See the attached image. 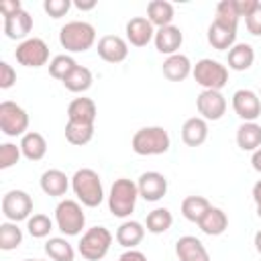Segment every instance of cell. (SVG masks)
I'll return each instance as SVG.
<instances>
[{"label":"cell","instance_id":"16","mask_svg":"<svg viewBox=\"0 0 261 261\" xmlns=\"http://www.w3.org/2000/svg\"><path fill=\"white\" fill-rule=\"evenodd\" d=\"M126 43L133 47H147L153 39H155V27L149 22L147 16H133L126 27Z\"/></svg>","mask_w":261,"mask_h":261},{"label":"cell","instance_id":"4","mask_svg":"<svg viewBox=\"0 0 261 261\" xmlns=\"http://www.w3.org/2000/svg\"><path fill=\"white\" fill-rule=\"evenodd\" d=\"M139 198V188L133 179L128 177H118L110 186L108 192V210L116 218H128L135 212Z\"/></svg>","mask_w":261,"mask_h":261},{"label":"cell","instance_id":"2","mask_svg":"<svg viewBox=\"0 0 261 261\" xmlns=\"http://www.w3.org/2000/svg\"><path fill=\"white\" fill-rule=\"evenodd\" d=\"M96 43V29L86 20H69L59 29V45L69 53H84Z\"/></svg>","mask_w":261,"mask_h":261},{"label":"cell","instance_id":"34","mask_svg":"<svg viewBox=\"0 0 261 261\" xmlns=\"http://www.w3.org/2000/svg\"><path fill=\"white\" fill-rule=\"evenodd\" d=\"M94 137V124H82V122H69L65 124V139L69 145L84 147Z\"/></svg>","mask_w":261,"mask_h":261},{"label":"cell","instance_id":"39","mask_svg":"<svg viewBox=\"0 0 261 261\" xmlns=\"http://www.w3.org/2000/svg\"><path fill=\"white\" fill-rule=\"evenodd\" d=\"M71 8V0H45L43 2V10L51 16V18H61L69 12Z\"/></svg>","mask_w":261,"mask_h":261},{"label":"cell","instance_id":"26","mask_svg":"<svg viewBox=\"0 0 261 261\" xmlns=\"http://www.w3.org/2000/svg\"><path fill=\"white\" fill-rule=\"evenodd\" d=\"M253 61H255V49L249 43H237L228 49V55H226L228 69L247 71L253 65Z\"/></svg>","mask_w":261,"mask_h":261},{"label":"cell","instance_id":"6","mask_svg":"<svg viewBox=\"0 0 261 261\" xmlns=\"http://www.w3.org/2000/svg\"><path fill=\"white\" fill-rule=\"evenodd\" d=\"M55 226L65 237H77L86 226V214L77 200H61L55 206Z\"/></svg>","mask_w":261,"mask_h":261},{"label":"cell","instance_id":"8","mask_svg":"<svg viewBox=\"0 0 261 261\" xmlns=\"http://www.w3.org/2000/svg\"><path fill=\"white\" fill-rule=\"evenodd\" d=\"M0 130L6 137H22L29 133V114L12 100L0 102Z\"/></svg>","mask_w":261,"mask_h":261},{"label":"cell","instance_id":"18","mask_svg":"<svg viewBox=\"0 0 261 261\" xmlns=\"http://www.w3.org/2000/svg\"><path fill=\"white\" fill-rule=\"evenodd\" d=\"M175 255L179 261H210L204 243L192 234H184L175 241Z\"/></svg>","mask_w":261,"mask_h":261},{"label":"cell","instance_id":"32","mask_svg":"<svg viewBox=\"0 0 261 261\" xmlns=\"http://www.w3.org/2000/svg\"><path fill=\"white\" fill-rule=\"evenodd\" d=\"M210 202L204 198V196H188V198H184V202H181V214H184V218L186 220H190V222H200L202 220V216L210 210Z\"/></svg>","mask_w":261,"mask_h":261},{"label":"cell","instance_id":"13","mask_svg":"<svg viewBox=\"0 0 261 261\" xmlns=\"http://www.w3.org/2000/svg\"><path fill=\"white\" fill-rule=\"evenodd\" d=\"M196 108L206 122L220 120L226 112V98L218 90H202L196 98Z\"/></svg>","mask_w":261,"mask_h":261},{"label":"cell","instance_id":"24","mask_svg":"<svg viewBox=\"0 0 261 261\" xmlns=\"http://www.w3.org/2000/svg\"><path fill=\"white\" fill-rule=\"evenodd\" d=\"M18 145H20L22 157L29 161H41L47 155V141L37 130H29L27 135H22Z\"/></svg>","mask_w":261,"mask_h":261},{"label":"cell","instance_id":"5","mask_svg":"<svg viewBox=\"0 0 261 261\" xmlns=\"http://www.w3.org/2000/svg\"><path fill=\"white\" fill-rule=\"evenodd\" d=\"M112 245V232L106 226H92L88 228L80 243H77V253L86 261H102Z\"/></svg>","mask_w":261,"mask_h":261},{"label":"cell","instance_id":"31","mask_svg":"<svg viewBox=\"0 0 261 261\" xmlns=\"http://www.w3.org/2000/svg\"><path fill=\"white\" fill-rule=\"evenodd\" d=\"M61 84L65 86V90H69V92H73V94H84V92H88V90L92 88L94 75H92V71H90L88 67L77 65Z\"/></svg>","mask_w":261,"mask_h":261},{"label":"cell","instance_id":"29","mask_svg":"<svg viewBox=\"0 0 261 261\" xmlns=\"http://www.w3.org/2000/svg\"><path fill=\"white\" fill-rule=\"evenodd\" d=\"M237 145L241 151H257L261 147V124L257 122H243L237 128Z\"/></svg>","mask_w":261,"mask_h":261},{"label":"cell","instance_id":"27","mask_svg":"<svg viewBox=\"0 0 261 261\" xmlns=\"http://www.w3.org/2000/svg\"><path fill=\"white\" fill-rule=\"evenodd\" d=\"M116 243L124 249H135L143 239H145V226L137 220H124L114 234Z\"/></svg>","mask_w":261,"mask_h":261},{"label":"cell","instance_id":"49","mask_svg":"<svg viewBox=\"0 0 261 261\" xmlns=\"http://www.w3.org/2000/svg\"><path fill=\"white\" fill-rule=\"evenodd\" d=\"M259 98H261V90H259Z\"/></svg>","mask_w":261,"mask_h":261},{"label":"cell","instance_id":"17","mask_svg":"<svg viewBox=\"0 0 261 261\" xmlns=\"http://www.w3.org/2000/svg\"><path fill=\"white\" fill-rule=\"evenodd\" d=\"M153 43H155V49L161 55H167L169 57V55L179 53V47L184 43V33H181L179 27L169 24V27H163V29H157L155 31Z\"/></svg>","mask_w":261,"mask_h":261},{"label":"cell","instance_id":"43","mask_svg":"<svg viewBox=\"0 0 261 261\" xmlns=\"http://www.w3.org/2000/svg\"><path fill=\"white\" fill-rule=\"evenodd\" d=\"M118 261H147V255L141 253V251H137V249H126L118 257Z\"/></svg>","mask_w":261,"mask_h":261},{"label":"cell","instance_id":"20","mask_svg":"<svg viewBox=\"0 0 261 261\" xmlns=\"http://www.w3.org/2000/svg\"><path fill=\"white\" fill-rule=\"evenodd\" d=\"M192 69H194L192 61L184 53H175V55L165 57V61L161 65V71L169 82H184L188 75H192Z\"/></svg>","mask_w":261,"mask_h":261},{"label":"cell","instance_id":"21","mask_svg":"<svg viewBox=\"0 0 261 261\" xmlns=\"http://www.w3.org/2000/svg\"><path fill=\"white\" fill-rule=\"evenodd\" d=\"M96 102L92 98H73L67 106V120L69 122H82V124H94L96 122Z\"/></svg>","mask_w":261,"mask_h":261},{"label":"cell","instance_id":"28","mask_svg":"<svg viewBox=\"0 0 261 261\" xmlns=\"http://www.w3.org/2000/svg\"><path fill=\"white\" fill-rule=\"evenodd\" d=\"M173 16H175V10H173V4L167 2V0H151L147 4V18L153 27L157 29H163V27H169L173 22Z\"/></svg>","mask_w":261,"mask_h":261},{"label":"cell","instance_id":"22","mask_svg":"<svg viewBox=\"0 0 261 261\" xmlns=\"http://www.w3.org/2000/svg\"><path fill=\"white\" fill-rule=\"evenodd\" d=\"M39 186H41V190H43L47 196H51V198H61V196H65V192L69 190L71 181H69V177H67L61 169H47V171L41 173Z\"/></svg>","mask_w":261,"mask_h":261},{"label":"cell","instance_id":"19","mask_svg":"<svg viewBox=\"0 0 261 261\" xmlns=\"http://www.w3.org/2000/svg\"><path fill=\"white\" fill-rule=\"evenodd\" d=\"M31 31H33V16L24 8L4 18V33L12 41H24V39H29V33Z\"/></svg>","mask_w":261,"mask_h":261},{"label":"cell","instance_id":"10","mask_svg":"<svg viewBox=\"0 0 261 261\" xmlns=\"http://www.w3.org/2000/svg\"><path fill=\"white\" fill-rule=\"evenodd\" d=\"M33 212V198L24 190H10L2 196V214L10 222L29 220Z\"/></svg>","mask_w":261,"mask_h":261},{"label":"cell","instance_id":"12","mask_svg":"<svg viewBox=\"0 0 261 261\" xmlns=\"http://www.w3.org/2000/svg\"><path fill=\"white\" fill-rule=\"evenodd\" d=\"M232 110L243 122H255L261 116V98L249 88H241L232 94Z\"/></svg>","mask_w":261,"mask_h":261},{"label":"cell","instance_id":"46","mask_svg":"<svg viewBox=\"0 0 261 261\" xmlns=\"http://www.w3.org/2000/svg\"><path fill=\"white\" fill-rule=\"evenodd\" d=\"M251 165H253V169H255L257 173H261V147H259L257 151H253V155H251Z\"/></svg>","mask_w":261,"mask_h":261},{"label":"cell","instance_id":"45","mask_svg":"<svg viewBox=\"0 0 261 261\" xmlns=\"http://www.w3.org/2000/svg\"><path fill=\"white\" fill-rule=\"evenodd\" d=\"M73 6H75L77 10H82V12H84V10H94V8H96V0H86V2H84V0H75Z\"/></svg>","mask_w":261,"mask_h":261},{"label":"cell","instance_id":"11","mask_svg":"<svg viewBox=\"0 0 261 261\" xmlns=\"http://www.w3.org/2000/svg\"><path fill=\"white\" fill-rule=\"evenodd\" d=\"M237 29H239V22L214 16V20L210 22L208 33H206L208 43L216 51H228L232 45H237Z\"/></svg>","mask_w":261,"mask_h":261},{"label":"cell","instance_id":"1","mask_svg":"<svg viewBox=\"0 0 261 261\" xmlns=\"http://www.w3.org/2000/svg\"><path fill=\"white\" fill-rule=\"evenodd\" d=\"M71 190L77 202L86 208H98L104 200V188L98 171L90 167H82L71 175Z\"/></svg>","mask_w":261,"mask_h":261},{"label":"cell","instance_id":"33","mask_svg":"<svg viewBox=\"0 0 261 261\" xmlns=\"http://www.w3.org/2000/svg\"><path fill=\"white\" fill-rule=\"evenodd\" d=\"M173 224V216L167 208H155L147 214V220H145V228L153 234H163L171 228Z\"/></svg>","mask_w":261,"mask_h":261},{"label":"cell","instance_id":"7","mask_svg":"<svg viewBox=\"0 0 261 261\" xmlns=\"http://www.w3.org/2000/svg\"><path fill=\"white\" fill-rule=\"evenodd\" d=\"M192 75H194L196 84H200L204 90H218L220 92L228 84V67L216 59H210V57L196 61Z\"/></svg>","mask_w":261,"mask_h":261},{"label":"cell","instance_id":"30","mask_svg":"<svg viewBox=\"0 0 261 261\" xmlns=\"http://www.w3.org/2000/svg\"><path fill=\"white\" fill-rule=\"evenodd\" d=\"M45 255L51 261H73L75 249L65 237H49L45 243Z\"/></svg>","mask_w":261,"mask_h":261},{"label":"cell","instance_id":"9","mask_svg":"<svg viewBox=\"0 0 261 261\" xmlns=\"http://www.w3.org/2000/svg\"><path fill=\"white\" fill-rule=\"evenodd\" d=\"M14 57L24 67H43L49 63V45L39 37H29L16 45Z\"/></svg>","mask_w":261,"mask_h":261},{"label":"cell","instance_id":"48","mask_svg":"<svg viewBox=\"0 0 261 261\" xmlns=\"http://www.w3.org/2000/svg\"><path fill=\"white\" fill-rule=\"evenodd\" d=\"M22 261H45V259H22Z\"/></svg>","mask_w":261,"mask_h":261},{"label":"cell","instance_id":"37","mask_svg":"<svg viewBox=\"0 0 261 261\" xmlns=\"http://www.w3.org/2000/svg\"><path fill=\"white\" fill-rule=\"evenodd\" d=\"M53 222L55 220H51L47 214H33L27 220V230L33 239H45L53 230Z\"/></svg>","mask_w":261,"mask_h":261},{"label":"cell","instance_id":"23","mask_svg":"<svg viewBox=\"0 0 261 261\" xmlns=\"http://www.w3.org/2000/svg\"><path fill=\"white\" fill-rule=\"evenodd\" d=\"M208 139V122L202 116H192L181 124V141L188 147H200Z\"/></svg>","mask_w":261,"mask_h":261},{"label":"cell","instance_id":"3","mask_svg":"<svg viewBox=\"0 0 261 261\" xmlns=\"http://www.w3.org/2000/svg\"><path fill=\"white\" fill-rule=\"evenodd\" d=\"M130 147L141 157H153L167 153L171 147V139L163 126H143L133 135Z\"/></svg>","mask_w":261,"mask_h":261},{"label":"cell","instance_id":"40","mask_svg":"<svg viewBox=\"0 0 261 261\" xmlns=\"http://www.w3.org/2000/svg\"><path fill=\"white\" fill-rule=\"evenodd\" d=\"M245 24H247V31L255 37H261V2L255 4V8L245 16Z\"/></svg>","mask_w":261,"mask_h":261},{"label":"cell","instance_id":"38","mask_svg":"<svg viewBox=\"0 0 261 261\" xmlns=\"http://www.w3.org/2000/svg\"><path fill=\"white\" fill-rule=\"evenodd\" d=\"M20 157H22L20 145H14V143H2L0 145V169H8V167L16 165Z\"/></svg>","mask_w":261,"mask_h":261},{"label":"cell","instance_id":"25","mask_svg":"<svg viewBox=\"0 0 261 261\" xmlns=\"http://www.w3.org/2000/svg\"><path fill=\"white\" fill-rule=\"evenodd\" d=\"M200 230L208 237H218L222 234L226 228H228V216L222 208H216V206H210V210L202 216V220L198 222Z\"/></svg>","mask_w":261,"mask_h":261},{"label":"cell","instance_id":"15","mask_svg":"<svg viewBox=\"0 0 261 261\" xmlns=\"http://www.w3.org/2000/svg\"><path fill=\"white\" fill-rule=\"evenodd\" d=\"M96 51L106 63H120L128 57V43L118 35H104L100 37Z\"/></svg>","mask_w":261,"mask_h":261},{"label":"cell","instance_id":"42","mask_svg":"<svg viewBox=\"0 0 261 261\" xmlns=\"http://www.w3.org/2000/svg\"><path fill=\"white\" fill-rule=\"evenodd\" d=\"M18 10H22V4L18 0H2L0 2V12H2L4 18L14 14V12H18Z\"/></svg>","mask_w":261,"mask_h":261},{"label":"cell","instance_id":"44","mask_svg":"<svg viewBox=\"0 0 261 261\" xmlns=\"http://www.w3.org/2000/svg\"><path fill=\"white\" fill-rule=\"evenodd\" d=\"M253 202L257 206V216L261 218V179L253 186Z\"/></svg>","mask_w":261,"mask_h":261},{"label":"cell","instance_id":"36","mask_svg":"<svg viewBox=\"0 0 261 261\" xmlns=\"http://www.w3.org/2000/svg\"><path fill=\"white\" fill-rule=\"evenodd\" d=\"M75 67H77V61L71 55H65V53L63 55H55L49 61V75L59 80V82H63Z\"/></svg>","mask_w":261,"mask_h":261},{"label":"cell","instance_id":"14","mask_svg":"<svg viewBox=\"0 0 261 261\" xmlns=\"http://www.w3.org/2000/svg\"><path fill=\"white\" fill-rule=\"evenodd\" d=\"M139 196L147 202H159L167 194V177L159 171H145L137 179Z\"/></svg>","mask_w":261,"mask_h":261},{"label":"cell","instance_id":"47","mask_svg":"<svg viewBox=\"0 0 261 261\" xmlns=\"http://www.w3.org/2000/svg\"><path fill=\"white\" fill-rule=\"evenodd\" d=\"M255 249H257V253H261V228L257 230V234H255Z\"/></svg>","mask_w":261,"mask_h":261},{"label":"cell","instance_id":"41","mask_svg":"<svg viewBox=\"0 0 261 261\" xmlns=\"http://www.w3.org/2000/svg\"><path fill=\"white\" fill-rule=\"evenodd\" d=\"M16 82V71L14 67L8 63V61H0V88L2 90H8L12 88Z\"/></svg>","mask_w":261,"mask_h":261},{"label":"cell","instance_id":"35","mask_svg":"<svg viewBox=\"0 0 261 261\" xmlns=\"http://www.w3.org/2000/svg\"><path fill=\"white\" fill-rule=\"evenodd\" d=\"M22 245V230L16 222H2L0 224V249L2 251H14Z\"/></svg>","mask_w":261,"mask_h":261}]
</instances>
